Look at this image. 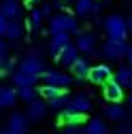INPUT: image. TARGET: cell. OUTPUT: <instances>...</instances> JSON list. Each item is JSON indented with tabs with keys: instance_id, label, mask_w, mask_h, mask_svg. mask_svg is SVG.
Returning <instances> with one entry per match:
<instances>
[{
	"instance_id": "1",
	"label": "cell",
	"mask_w": 132,
	"mask_h": 134,
	"mask_svg": "<svg viewBox=\"0 0 132 134\" xmlns=\"http://www.w3.org/2000/svg\"><path fill=\"white\" fill-rule=\"evenodd\" d=\"M102 24H104V32H107V36H109L111 43H126L130 30H128V21H126L124 15L113 13V15H109Z\"/></svg>"
},
{
	"instance_id": "2",
	"label": "cell",
	"mask_w": 132,
	"mask_h": 134,
	"mask_svg": "<svg viewBox=\"0 0 132 134\" xmlns=\"http://www.w3.org/2000/svg\"><path fill=\"white\" fill-rule=\"evenodd\" d=\"M49 32L51 34H68V32H79V24L75 15L70 13H58L49 19Z\"/></svg>"
},
{
	"instance_id": "3",
	"label": "cell",
	"mask_w": 132,
	"mask_h": 134,
	"mask_svg": "<svg viewBox=\"0 0 132 134\" xmlns=\"http://www.w3.org/2000/svg\"><path fill=\"white\" fill-rule=\"evenodd\" d=\"M17 72H24V75H30V77H43L45 72H47V68H45V62H43V58H38V55H28V58H24L21 62H19V66H17Z\"/></svg>"
},
{
	"instance_id": "4",
	"label": "cell",
	"mask_w": 132,
	"mask_h": 134,
	"mask_svg": "<svg viewBox=\"0 0 132 134\" xmlns=\"http://www.w3.org/2000/svg\"><path fill=\"white\" fill-rule=\"evenodd\" d=\"M87 79H90L92 83H96V85H104L107 81L113 79V70H111L109 64H96V66H92V68H90Z\"/></svg>"
},
{
	"instance_id": "5",
	"label": "cell",
	"mask_w": 132,
	"mask_h": 134,
	"mask_svg": "<svg viewBox=\"0 0 132 134\" xmlns=\"http://www.w3.org/2000/svg\"><path fill=\"white\" fill-rule=\"evenodd\" d=\"M43 79H45V85H53V87H60V90L68 87L73 83V77L62 72V70H47L43 75Z\"/></svg>"
},
{
	"instance_id": "6",
	"label": "cell",
	"mask_w": 132,
	"mask_h": 134,
	"mask_svg": "<svg viewBox=\"0 0 132 134\" xmlns=\"http://www.w3.org/2000/svg\"><path fill=\"white\" fill-rule=\"evenodd\" d=\"M128 51V43H111L107 41L100 49V58H109V60H119L124 58Z\"/></svg>"
},
{
	"instance_id": "7",
	"label": "cell",
	"mask_w": 132,
	"mask_h": 134,
	"mask_svg": "<svg viewBox=\"0 0 132 134\" xmlns=\"http://www.w3.org/2000/svg\"><path fill=\"white\" fill-rule=\"evenodd\" d=\"M75 47L83 53H94L96 51V34L94 32H77V38H75Z\"/></svg>"
},
{
	"instance_id": "8",
	"label": "cell",
	"mask_w": 132,
	"mask_h": 134,
	"mask_svg": "<svg viewBox=\"0 0 132 134\" xmlns=\"http://www.w3.org/2000/svg\"><path fill=\"white\" fill-rule=\"evenodd\" d=\"M104 98L109 100L111 104H119L122 100H124V87H122L115 79L107 81V83H104Z\"/></svg>"
},
{
	"instance_id": "9",
	"label": "cell",
	"mask_w": 132,
	"mask_h": 134,
	"mask_svg": "<svg viewBox=\"0 0 132 134\" xmlns=\"http://www.w3.org/2000/svg\"><path fill=\"white\" fill-rule=\"evenodd\" d=\"M30 119H28V115H24V113H13L11 117H9V121H7V128L9 130H13V132H17V134H26L28 132V124Z\"/></svg>"
},
{
	"instance_id": "10",
	"label": "cell",
	"mask_w": 132,
	"mask_h": 134,
	"mask_svg": "<svg viewBox=\"0 0 132 134\" xmlns=\"http://www.w3.org/2000/svg\"><path fill=\"white\" fill-rule=\"evenodd\" d=\"M68 111H73V113H81V115H85L90 109H92V100L87 98V96H83V94H79V96H70V102H68V107H66Z\"/></svg>"
},
{
	"instance_id": "11",
	"label": "cell",
	"mask_w": 132,
	"mask_h": 134,
	"mask_svg": "<svg viewBox=\"0 0 132 134\" xmlns=\"http://www.w3.org/2000/svg\"><path fill=\"white\" fill-rule=\"evenodd\" d=\"M0 13H2L9 21H17L19 15H21V4L17 2V0H2V4H0Z\"/></svg>"
},
{
	"instance_id": "12",
	"label": "cell",
	"mask_w": 132,
	"mask_h": 134,
	"mask_svg": "<svg viewBox=\"0 0 132 134\" xmlns=\"http://www.w3.org/2000/svg\"><path fill=\"white\" fill-rule=\"evenodd\" d=\"M47 113H49V104L43 102V100H34L28 107V119L30 121H41V119L47 117Z\"/></svg>"
},
{
	"instance_id": "13",
	"label": "cell",
	"mask_w": 132,
	"mask_h": 134,
	"mask_svg": "<svg viewBox=\"0 0 132 134\" xmlns=\"http://www.w3.org/2000/svg\"><path fill=\"white\" fill-rule=\"evenodd\" d=\"M77 60H79V49L75 47V43L66 45V47L62 49V53L58 55V62H60L62 66H66V68H70V66H73Z\"/></svg>"
},
{
	"instance_id": "14",
	"label": "cell",
	"mask_w": 132,
	"mask_h": 134,
	"mask_svg": "<svg viewBox=\"0 0 132 134\" xmlns=\"http://www.w3.org/2000/svg\"><path fill=\"white\" fill-rule=\"evenodd\" d=\"M66 45H70L68 34H51V43H49V53H51L53 60H58V55L62 53V49Z\"/></svg>"
},
{
	"instance_id": "15",
	"label": "cell",
	"mask_w": 132,
	"mask_h": 134,
	"mask_svg": "<svg viewBox=\"0 0 132 134\" xmlns=\"http://www.w3.org/2000/svg\"><path fill=\"white\" fill-rule=\"evenodd\" d=\"M17 102V90H11L7 85H0V109H11Z\"/></svg>"
},
{
	"instance_id": "16",
	"label": "cell",
	"mask_w": 132,
	"mask_h": 134,
	"mask_svg": "<svg viewBox=\"0 0 132 134\" xmlns=\"http://www.w3.org/2000/svg\"><path fill=\"white\" fill-rule=\"evenodd\" d=\"M115 81L119 83L122 87H126V90H132V68L128 64H124V66H119L117 68V72H115V77H113Z\"/></svg>"
},
{
	"instance_id": "17",
	"label": "cell",
	"mask_w": 132,
	"mask_h": 134,
	"mask_svg": "<svg viewBox=\"0 0 132 134\" xmlns=\"http://www.w3.org/2000/svg\"><path fill=\"white\" fill-rule=\"evenodd\" d=\"M36 92H38L41 98L47 100V102H51L56 98H62L66 94V90H60V87H53V85H41V87H36Z\"/></svg>"
},
{
	"instance_id": "18",
	"label": "cell",
	"mask_w": 132,
	"mask_h": 134,
	"mask_svg": "<svg viewBox=\"0 0 132 134\" xmlns=\"http://www.w3.org/2000/svg\"><path fill=\"white\" fill-rule=\"evenodd\" d=\"M83 121H85V115H81V113H73L68 109H64L60 113V124H64V126H79Z\"/></svg>"
},
{
	"instance_id": "19",
	"label": "cell",
	"mask_w": 132,
	"mask_h": 134,
	"mask_svg": "<svg viewBox=\"0 0 132 134\" xmlns=\"http://www.w3.org/2000/svg\"><path fill=\"white\" fill-rule=\"evenodd\" d=\"M90 68H92V66H90V62L85 60V58H79L73 66H70V70L75 72V77L79 79V81H83V79H87V75H90Z\"/></svg>"
},
{
	"instance_id": "20",
	"label": "cell",
	"mask_w": 132,
	"mask_h": 134,
	"mask_svg": "<svg viewBox=\"0 0 132 134\" xmlns=\"http://www.w3.org/2000/svg\"><path fill=\"white\" fill-rule=\"evenodd\" d=\"M83 134H109V128H107V124L100 119V117H94L92 121H87Z\"/></svg>"
},
{
	"instance_id": "21",
	"label": "cell",
	"mask_w": 132,
	"mask_h": 134,
	"mask_svg": "<svg viewBox=\"0 0 132 134\" xmlns=\"http://www.w3.org/2000/svg\"><path fill=\"white\" fill-rule=\"evenodd\" d=\"M36 81H38L36 77H30V75H24V72H17V70L13 72V83L17 85V90L19 87H34Z\"/></svg>"
},
{
	"instance_id": "22",
	"label": "cell",
	"mask_w": 132,
	"mask_h": 134,
	"mask_svg": "<svg viewBox=\"0 0 132 134\" xmlns=\"http://www.w3.org/2000/svg\"><path fill=\"white\" fill-rule=\"evenodd\" d=\"M104 115L109 117V119H113V121H122L124 117H126V109L122 104H109L104 109Z\"/></svg>"
},
{
	"instance_id": "23",
	"label": "cell",
	"mask_w": 132,
	"mask_h": 134,
	"mask_svg": "<svg viewBox=\"0 0 132 134\" xmlns=\"http://www.w3.org/2000/svg\"><path fill=\"white\" fill-rule=\"evenodd\" d=\"M43 11L41 9H32V13H30V21H28V28L32 30V32H41V24H43Z\"/></svg>"
},
{
	"instance_id": "24",
	"label": "cell",
	"mask_w": 132,
	"mask_h": 134,
	"mask_svg": "<svg viewBox=\"0 0 132 134\" xmlns=\"http://www.w3.org/2000/svg\"><path fill=\"white\" fill-rule=\"evenodd\" d=\"M21 34H24V26H21V21H9V28H7V38L9 41H17V38H21Z\"/></svg>"
},
{
	"instance_id": "25",
	"label": "cell",
	"mask_w": 132,
	"mask_h": 134,
	"mask_svg": "<svg viewBox=\"0 0 132 134\" xmlns=\"http://www.w3.org/2000/svg\"><path fill=\"white\" fill-rule=\"evenodd\" d=\"M17 98H21L24 102L32 104L34 100H38V92H36V87H19L17 90Z\"/></svg>"
},
{
	"instance_id": "26",
	"label": "cell",
	"mask_w": 132,
	"mask_h": 134,
	"mask_svg": "<svg viewBox=\"0 0 132 134\" xmlns=\"http://www.w3.org/2000/svg\"><path fill=\"white\" fill-rule=\"evenodd\" d=\"M94 0H77L75 2V11L79 13V15H90V13H94Z\"/></svg>"
},
{
	"instance_id": "27",
	"label": "cell",
	"mask_w": 132,
	"mask_h": 134,
	"mask_svg": "<svg viewBox=\"0 0 132 134\" xmlns=\"http://www.w3.org/2000/svg\"><path fill=\"white\" fill-rule=\"evenodd\" d=\"M68 102H70V96L64 94L62 98H56V100H51V102H47V104H49V109H53V111H60V113H62L66 107H68Z\"/></svg>"
},
{
	"instance_id": "28",
	"label": "cell",
	"mask_w": 132,
	"mask_h": 134,
	"mask_svg": "<svg viewBox=\"0 0 132 134\" xmlns=\"http://www.w3.org/2000/svg\"><path fill=\"white\" fill-rule=\"evenodd\" d=\"M7 28H9V19L4 17L2 13H0V36H4V34H7Z\"/></svg>"
},
{
	"instance_id": "29",
	"label": "cell",
	"mask_w": 132,
	"mask_h": 134,
	"mask_svg": "<svg viewBox=\"0 0 132 134\" xmlns=\"http://www.w3.org/2000/svg\"><path fill=\"white\" fill-rule=\"evenodd\" d=\"M64 134H83V130H81L79 126H66Z\"/></svg>"
},
{
	"instance_id": "30",
	"label": "cell",
	"mask_w": 132,
	"mask_h": 134,
	"mask_svg": "<svg viewBox=\"0 0 132 134\" xmlns=\"http://www.w3.org/2000/svg\"><path fill=\"white\" fill-rule=\"evenodd\" d=\"M0 66H2V68H4L7 72H9V70H13V68H15V60H13V58H9L7 62H2Z\"/></svg>"
},
{
	"instance_id": "31",
	"label": "cell",
	"mask_w": 132,
	"mask_h": 134,
	"mask_svg": "<svg viewBox=\"0 0 132 134\" xmlns=\"http://www.w3.org/2000/svg\"><path fill=\"white\" fill-rule=\"evenodd\" d=\"M117 134H132V126H128V124L126 126H119L117 128Z\"/></svg>"
},
{
	"instance_id": "32",
	"label": "cell",
	"mask_w": 132,
	"mask_h": 134,
	"mask_svg": "<svg viewBox=\"0 0 132 134\" xmlns=\"http://www.w3.org/2000/svg\"><path fill=\"white\" fill-rule=\"evenodd\" d=\"M126 60H128V66L132 68V47L128 45V51H126Z\"/></svg>"
},
{
	"instance_id": "33",
	"label": "cell",
	"mask_w": 132,
	"mask_h": 134,
	"mask_svg": "<svg viewBox=\"0 0 132 134\" xmlns=\"http://www.w3.org/2000/svg\"><path fill=\"white\" fill-rule=\"evenodd\" d=\"M41 11H43V15H49V13H51V7H49V4H45Z\"/></svg>"
},
{
	"instance_id": "34",
	"label": "cell",
	"mask_w": 132,
	"mask_h": 134,
	"mask_svg": "<svg viewBox=\"0 0 132 134\" xmlns=\"http://www.w3.org/2000/svg\"><path fill=\"white\" fill-rule=\"evenodd\" d=\"M126 21H128V30L132 32V13H130V15H128V17H126Z\"/></svg>"
},
{
	"instance_id": "35",
	"label": "cell",
	"mask_w": 132,
	"mask_h": 134,
	"mask_svg": "<svg viewBox=\"0 0 132 134\" xmlns=\"http://www.w3.org/2000/svg\"><path fill=\"white\" fill-rule=\"evenodd\" d=\"M0 134H17V132H13V130H9V128H4V130H0Z\"/></svg>"
},
{
	"instance_id": "36",
	"label": "cell",
	"mask_w": 132,
	"mask_h": 134,
	"mask_svg": "<svg viewBox=\"0 0 132 134\" xmlns=\"http://www.w3.org/2000/svg\"><path fill=\"white\" fill-rule=\"evenodd\" d=\"M128 102H130V113H132V96H130V100H128Z\"/></svg>"
},
{
	"instance_id": "37",
	"label": "cell",
	"mask_w": 132,
	"mask_h": 134,
	"mask_svg": "<svg viewBox=\"0 0 132 134\" xmlns=\"http://www.w3.org/2000/svg\"><path fill=\"white\" fill-rule=\"evenodd\" d=\"M130 2H132V0H130Z\"/></svg>"
}]
</instances>
